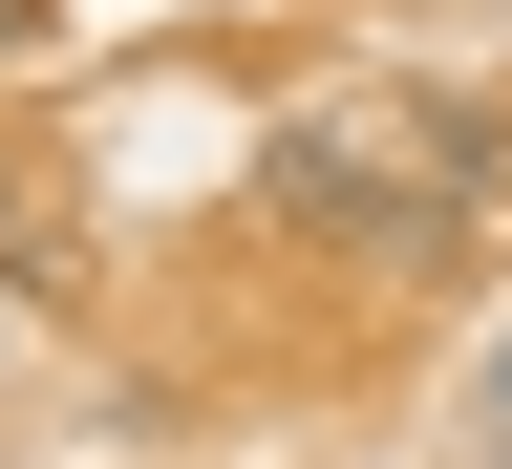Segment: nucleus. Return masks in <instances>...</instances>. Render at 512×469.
Here are the masks:
<instances>
[{"mask_svg": "<svg viewBox=\"0 0 512 469\" xmlns=\"http://www.w3.org/2000/svg\"><path fill=\"white\" fill-rule=\"evenodd\" d=\"M470 448H512V320H491V384H470Z\"/></svg>", "mask_w": 512, "mask_h": 469, "instance_id": "7ed1b4c3", "label": "nucleus"}, {"mask_svg": "<svg viewBox=\"0 0 512 469\" xmlns=\"http://www.w3.org/2000/svg\"><path fill=\"white\" fill-rule=\"evenodd\" d=\"M491 171H512V107H427V86H342L278 128V235H320L342 278L427 299L491 256Z\"/></svg>", "mask_w": 512, "mask_h": 469, "instance_id": "f257e3e1", "label": "nucleus"}, {"mask_svg": "<svg viewBox=\"0 0 512 469\" xmlns=\"http://www.w3.org/2000/svg\"><path fill=\"white\" fill-rule=\"evenodd\" d=\"M22 43H43V0H0V64H22Z\"/></svg>", "mask_w": 512, "mask_h": 469, "instance_id": "20e7f679", "label": "nucleus"}, {"mask_svg": "<svg viewBox=\"0 0 512 469\" xmlns=\"http://www.w3.org/2000/svg\"><path fill=\"white\" fill-rule=\"evenodd\" d=\"M0 278H64V256H43V192H22V150H0Z\"/></svg>", "mask_w": 512, "mask_h": 469, "instance_id": "f03ea898", "label": "nucleus"}]
</instances>
